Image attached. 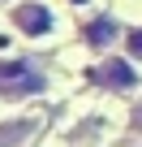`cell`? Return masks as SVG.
I'll list each match as a JSON object with an SVG mask.
<instances>
[{"label": "cell", "instance_id": "obj_1", "mask_svg": "<svg viewBox=\"0 0 142 147\" xmlns=\"http://www.w3.org/2000/svg\"><path fill=\"white\" fill-rule=\"evenodd\" d=\"M47 91V69L30 56H0V100H26Z\"/></svg>", "mask_w": 142, "mask_h": 147}, {"label": "cell", "instance_id": "obj_2", "mask_svg": "<svg viewBox=\"0 0 142 147\" xmlns=\"http://www.w3.org/2000/svg\"><path fill=\"white\" fill-rule=\"evenodd\" d=\"M91 82L108 87V91H138L142 87V74L133 65V56H103L95 69H91Z\"/></svg>", "mask_w": 142, "mask_h": 147}, {"label": "cell", "instance_id": "obj_3", "mask_svg": "<svg viewBox=\"0 0 142 147\" xmlns=\"http://www.w3.org/2000/svg\"><path fill=\"white\" fill-rule=\"evenodd\" d=\"M9 22H13V30H22L26 39H43V35H52L56 13L43 5V0H17V5L9 9Z\"/></svg>", "mask_w": 142, "mask_h": 147}, {"label": "cell", "instance_id": "obj_4", "mask_svg": "<svg viewBox=\"0 0 142 147\" xmlns=\"http://www.w3.org/2000/svg\"><path fill=\"white\" fill-rule=\"evenodd\" d=\"M116 39H125V26H121L112 13H99V18H91V22L82 26V43H86L91 52H108Z\"/></svg>", "mask_w": 142, "mask_h": 147}, {"label": "cell", "instance_id": "obj_5", "mask_svg": "<svg viewBox=\"0 0 142 147\" xmlns=\"http://www.w3.org/2000/svg\"><path fill=\"white\" fill-rule=\"evenodd\" d=\"M39 130V117H9L0 121V147H26Z\"/></svg>", "mask_w": 142, "mask_h": 147}, {"label": "cell", "instance_id": "obj_6", "mask_svg": "<svg viewBox=\"0 0 142 147\" xmlns=\"http://www.w3.org/2000/svg\"><path fill=\"white\" fill-rule=\"evenodd\" d=\"M125 52H129L133 61H142V26H133V30H125Z\"/></svg>", "mask_w": 142, "mask_h": 147}]
</instances>
